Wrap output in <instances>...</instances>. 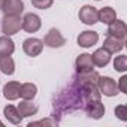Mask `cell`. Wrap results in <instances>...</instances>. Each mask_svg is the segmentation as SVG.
Masks as SVG:
<instances>
[{
	"label": "cell",
	"mask_w": 127,
	"mask_h": 127,
	"mask_svg": "<svg viewBox=\"0 0 127 127\" xmlns=\"http://www.w3.org/2000/svg\"><path fill=\"white\" fill-rule=\"evenodd\" d=\"M99 76L100 75L94 70H90L85 73H78V82H79V85H82V84H96L97 85Z\"/></svg>",
	"instance_id": "22"
},
{
	"label": "cell",
	"mask_w": 127,
	"mask_h": 127,
	"mask_svg": "<svg viewBox=\"0 0 127 127\" xmlns=\"http://www.w3.org/2000/svg\"><path fill=\"white\" fill-rule=\"evenodd\" d=\"M42 42H43V45H46L49 48H61L63 45L66 43V39L63 37V34L57 29H51L45 34V37H43Z\"/></svg>",
	"instance_id": "3"
},
{
	"label": "cell",
	"mask_w": 127,
	"mask_h": 127,
	"mask_svg": "<svg viewBox=\"0 0 127 127\" xmlns=\"http://www.w3.org/2000/svg\"><path fill=\"white\" fill-rule=\"evenodd\" d=\"M91 58H93V63L94 66L97 67H105L108 63L111 61V52L105 48H99L96 49L93 54H91Z\"/></svg>",
	"instance_id": "13"
},
{
	"label": "cell",
	"mask_w": 127,
	"mask_h": 127,
	"mask_svg": "<svg viewBox=\"0 0 127 127\" xmlns=\"http://www.w3.org/2000/svg\"><path fill=\"white\" fill-rule=\"evenodd\" d=\"M2 3H3V0H0V6H2Z\"/></svg>",
	"instance_id": "28"
},
{
	"label": "cell",
	"mask_w": 127,
	"mask_h": 127,
	"mask_svg": "<svg viewBox=\"0 0 127 127\" xmlns=\"http://www.w3.org/2000/svg\"><path fill=\"white\" fill-rule=\"evenodd\" d=\"M0 126H3V123H2V121H0Z\"/></svg>",
	"instance_id": "29"
},
{
	"label": "cell",
	"mask_w": 127,
	"mask_h": 127,
	"mask_svg": "<svg viewBox=\"0 0 127 127\" xmlns=\"http://www.w3.org/2000/svg\"><path fill=\"white\" fill-rule=\"evenodd\" d=\"M124 39H118V37H114V36H109L108 34V37L105 39V42H103V48L105 49H108L111 54H114V52H120L123 48H124Z\"/></svg>",
	"instance_id": "14"
},
{
	"label": "cell",
	"mask_w": 127,
	"mask_h": 127,
	"mask_svg": "<svg viewBox=\"0 0 127 127\" xmlns=\"http://www.w3.org/2000/svg\"><path fill=\"white\" fill-rule=\"evenodd\" d=\"M81 87V97L82 100L87 103V102H96V100H100V91L97 88L96 84H82L79 85Z\"/></svg>",
	"instance_id": "5"
},
{
	"label": "cell",
	"mask_w": 127,
	"mask_h": 127,
	"mask_svg": "<svg viewBox=\"0 0 127 127\" xmlns=\"http://www.w3.org/2000/svg\"><path fill=\"white\" fill-rule=\"evenodd\" d=\"M0 72L5 75H12L15 72V63L11 55H0Z\"/></svg>",
	"instance_id": "16"
},
{
	"label": "cell",
	"mask_w": 127,
	"mask_h": 127,
	"mask_svg": "<svg viewBox=\"0 0 127 127\" xmlns=\"http://www.w3.org/2000/svg\"><path fill=\"white\" fill-rule=\"evenodd\" d=\"M115 115L121 120V121H127V114H126V106L124 105H120L115 108Z\"/></svg>",
	"instance_id": "25"
},
{
	"label": "cell",
	"mask_w": 127,
	"mask_h": 127,
	"mask_svg": "<svg viewBox=\"0 0 127 127\" xmlns=\"http://www.w3.org/2000/svg\"><path fill=\"white\" fill-rule=\"evenodd\" d=\"M3 115H5L6 120H8L9 123H12V124H20L21 120H23V117L20 115L18 109H17L15 106H12V105H6V106H5Z\"/></svg>",
	"instance_id": "18"
},
{
	"label": "cell",
	"mask_w": 127,
	"mask_h": 127,
	"mask_svg": "<svg viewBox=\"0 0 127 127\" xmlns=\"http://www.w3.org/2000/svg\"><path fill=\"white\" fill-rule=\"evenodd\" d=\"M85 112L90 118H94V120H99L105 115V106L100 103V100H96V102H87L85 103Z\"/></svg>",
	"instance_id": "12"
},
{
	"label": "cell",
	"mask_w": 127,
	"mask_h": 127,
	"mask_svg": "<svg viewBox=\"0 0 127 127\" xmlns=\"http://www.w3.org/2000/svg\"><path fill=\"white\" fill-rule=\"evenodd\" d=\"M118 91L127 94V76H121L120 78V84H118Z\"/></svg>",
	"instance_id": "26"
},
{
	"label": "cell",
	"mask_w": 127,
	"mask_h": 127,
	"mask_svg": "<svg viewBox=\"0 0 127 127\" xmlns=\"http://www.w3.org/2000/svg\"><path fill=\"white\" fill-rule=\"evenodd\" d=\"M97 88H99L100 94L108 96V97H112V96H117L118 94V85L109 76H99Z\"/></svg>",
	"instance_id": "2"
},
{
	"label": "cell",
	"mask_w": 127,
	"mask_h": 127,
	"mask_svg": "<svg viewBox=\"0 0 127 127\" xmlns=\"http://www.w3.org/2000/svg\"><path fill=\"white\" fill-rule=\"evenodd\" d=\"M108 34L109 36H114V37H118V39H124L126 40V36H127V27L123 21L120 20H115L112 21L111 24H108Z\"/></svg>",
	"instance_id": "11"
},
{
	"label": "cell",
	"mask_w": 127,
	"mask_h": 127,
	"mask_svg": "<svg viewBox=\"0 0 127 127\" xmlns=\"http://www.w3.org/2000/svg\"><path fill=\"white\" fill-rule=\"evenodd\" d=\"M37 94V87L32 82H26L21 84L20 87V97H23L24 100H32L34 99V96Z\"/></svg>",
	"instance_id": "17"
},
{
	"label": "cell",
	"mask_w": 127,
	"mask_h": 127,
	"mask_svg": "<svg viewBox=\"0 0 127 127\" xmlns=\"http://www.w3.org/2000/svg\"><path fill=\"white\" fill-rule=\"evenodd\" d=\"M75 66H76V72L78 73H85V72H90L93 70L94 67V63H93V58H91V54H79L76 61H75Z\"/></svg>",
	"instance_id": "8"
},
{
	"label": "cell",
	"mask_w": 127,
	"mask_h": 127,
	"mask_svg": "<svg viewBox=\"0 0 127 127\" xmlns=\"http://www.w3.org/2000/svg\"><path fill=\"white\" fill-rule=\"evenodd\" d=\"M117 20V12L111 8V6H106V8H102L99 11V21L103 23V24H111L112 21Z\"/></svg>",
	"instance_id": "20"
},
{
	"label": "cell",
	"mask_w": 127,
	"mask_h": 127,
	"mask_svg": "<svg viewBox=\"0 0 127 127\" xmlns=\"http://www.w3.org/2000/svg\"><path fill=\"white\" fill-rule=\"evenodd\" d=\"M97 40H99V34L93 30H84L78 36V45L82 48H90V46L96 45Z\"/></svg>",
	"instance_id": "10"
},
{
	"label": "cell",
	"mask_w": 127,
	"mask_h": 127,
	"mask_svg": "<svg viewBox=\"0 0 127 127\" xmlns=\"http://www.w3.org/2000/svg\"><path fill=\"white\" fill-rule=\"evenodd\" d=\"M23 49L27 55L30 57H37L42 49H43V42L40 39H36V37H30V39H26L24 43H23Z\"/></svg>",
	"instance_id": "6"
},
{
	"label": "cell",
	"mask_w": 127,
	"mask_h": 127,
	"mask_svg": "<svg viewBox=\"0 0 127 127\" xmlns=\"http://www.w3.org/2000/svg\"><path fill=\"white\" fill-rule=\"evenodd\" d=\"M54 0H32V5L37 9H48L51 8Z\"/></svg>",
	"instance_id": "24"
},
{
	"label": "cell",
	"mask_w": 127,
	"mask_h": 127,
	"mask_svg": "<svg viewBox=\"0 0 127 127\" xmlns=\"http://www.w3.org/2000/svg\"><path fill=\"white\" fill-rule=\"evenodd\" d=\"M0 9L5 15H20L24 11V3L23 0H3Z\"/></svg>",
	"instance_id": "7"
},
{
	"label": "cell",
	"mask_w": 127,
	"mask_h": 127,
	"mask_svg": "<svg viewBox=\"0 0 127 127\" xmlns=\"http://www.w3.org/2000/svg\"><path fill=\"white\" fill-rule=\"evenodd\" d=\"M42 124H51V126H54V124H57V121H55V120H51V118H48V120H40V121H36V123H30L29 127H30V126H42Z\"/></svg>",
	"instance_id": "27"
},
{
	"label": "cell",
	"mask_w": 127,
	"mask_h": 127,
	"mask_svg": "<svg viewBox=\"0 0 127 127\" xmlns=\"http://www.w3.org/2000/svg\"><path fill=\"white\" fill-rule=\"evenodd\" d=\"M20 87H21V84L17 82V81L8 82V84L3 87V96H5L8 100H17V99L20 97Z\"/></svg>",
	"instance_id": "15"
},
{
	"label": "cell",
	"mask_w": 127,
	"mask_h": 127,
	"mask_svg": "<svg viewBox=\"0 0 127 127\" xmlns=\"http://www.w3.org/2000/svg\"><path fill=\"white\" fill-rule=\"evenodd\" d=\"M114 67L118 72H126L127 70V57L126 55H118L114 60Z\"/></svg>",
	"instance_id": "23"
},
{
	"label": "cell",
	"mask_w": 127,
	"mask_h": 127,
	"mask_svg": "<svg viewBox=\"0 0 127 127\" xmlns=\"http://www.w3.org/2000/svg\"><path fill=\"white\" fill-rule=\"evenodd\" d=\"M21 26H23V18L20 15H5L2 23V32L6 36H12L21 30Z\"/></svg>",
	"instance_id": "1"
},
{
	"label": "cell",
	"mask_w": 127,
	"mask_h": 127,
	"mask_svg": "<svg viewBox=\"0 0 127 127\" xmlns=\"http://www.w3.org/2000/svg\"><path fill=\"white\" fill-rule=\"evenodd\" d=\"M42 23H40V18L36 15V14H27L24 18H23V26L21 29H24V32L27 33H36L39 29H40Z\"/></svg>",
	"instance_id": "9"
},
{
	"label": "cell",
	"mask_w": 127,
	"mask_h": 127,
	"mask_svg": "<svg viewBox=\"0 0 127 127\" xmlns=\"http://www.w3.org/2000/svg\"><path fill=\"white\" fill-rule=\"evenodd\" d=\"M17 109H18V112H20L21 117H32V115H34V114L37 112V106L33 105V103H30L29 100L20 102Z\"/></svg>",
	"instance_id": "21"
},
{
	"label": "cell",
	"mask_w": 127,
	"mask_h": 127,
	"mask_svg": "<svg viewBox=\"0 0 127 127\" xmlns=\"http://www.w3.org/2000/svg\"><path fill=\"white\" fill-rule=\"evenodd\" d=\"M15 49L14 40L9 36H0V55H11Z\"/></svg>",
	"instance_id": "19"
},
{
	"label": "cell",
	"mask_w": 127,
	"mask_h": 127,
	"mask_svg": "<svg viewBox=\"0 0 127 127\" xmlns=\"http://www.w3.org/2000/svg\"><path fill=\"white\" fill-rule=\"evenodd\" d=\"M79 20L87 26H93V24H96L99 21V11L94 6L85 5L79 11Z\"/></svg>",
	"instance_id": "4"
}]
</instances>
